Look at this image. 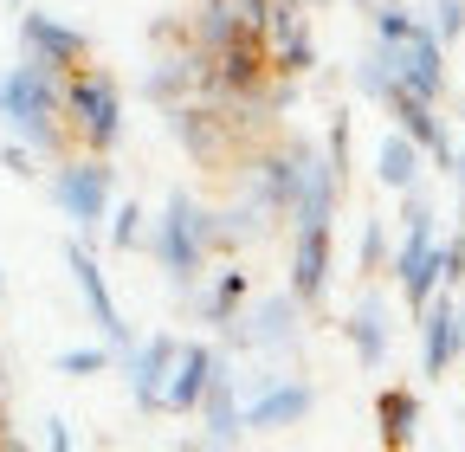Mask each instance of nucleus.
Returning <instances> with one entry per match:
<instances>
[{
    "instance_id": "6ab92c4d",
    "label": "nucleus",
    "mask_w": 465,
    "mask_h": 452,
    "mask_svg": "<svg viewBox=\"0 0 465 452\" xmlns=\"http://www.w3.org/2000/svg\"><path fill=\"white\" fill-rule=\"evenodd\" d=\"M375 420H381V446H414V427H420V394H414V388H381Z\"/></svg>"
},
{
    "instance_id": "5701e85b",
    "label": "nucleus",
    "mask_w": 465,
    "mask_h": 452,
    "mask_svg": "<svg viewBox=\"0 0 465 452\" xmlns=\"http://www.w3.org/2000/svg\"><path fill=\"white\" fill-rule=\"evenodd\" d=\"M388 259H394V246H388V226H381V220H369V226H362V246H356V265H362V278L388 271Z\"/></svg>"
},
{
    "instance_id": "f03ea898",
    "label": "nucleus",
    "mask_w": 465,
    "mask_h": 452,
    "mask_svg": "<svg viewBox=\"0 0 465 452\" xmlns=\"http://www.w3.org/2000/svg\"><path fill=\"white\" fill-rule=\"evenodd\" d=\"M65 78L39 59H20L7 78H0V117H7L33 149H58V117H65Z\"/></svg>"
},
{
    "instance_id": "dca6fc26",
    "label": "nucleus",
    "mask_w": 465,
    "mask_h": 452,
    "mask_svg": "<svg viewBox=\"0 0 465 452\" xmlns=\"http://www.w3.org/2000/svg\"><path fill=\"white\" fill-rule=\"evenodd\" d=\"M311 381H265V394L259 401H246V427H259V433H272V427H298L304 414H311Z\"/></svg>"
},
{
    "instance_id": "4be33fe9",
    "label": "nucleus",
    "mask_w": 465,
    "mask_h": 452,
    "mask_svg": "<svg viewBox=\"0 0 465 452\" xmlns=\"http://www.w3.org/2000/svg\"><path fill=\"white\" fill-rule=\"evenodd\" d=\"M104 226H110V246H124V252L149 246V213H143L136 201H124V207H116V220H104Z\"/></svg>"
},
{
    "instance_id": "aec40b11",
    "label": "nucleus",
    "mask_w": 465,
    "mask_h": 452,
    "mask_svg": "<svg viewBox=\"0 0 465 452\" xmlns=\"http://www.w3.org/2000/svg\"><path fill=\"white\" fill-rule=\"evenodd\" d=\"M240 304H246V271H220V278H213V291L194 298V310H201L207 323H220V329H226V323H240Z\"/></svg>"
},
{
    "instance_id": "bb28decb",
    "label": "nucleus",
    "mask_w": 465,
    "mask_h": 452,
    "mask_svg": "<svg viewBox=\"0 0 465 452\" xmlns=\"http://www.w3.org/2000/svg\"><path fill=\"white\" fill-rule=\"evenodd\" d=\"M446 175L459 182V194H465V149H452V168H446Z\"/></svg>"
},
{
    "instance_id": "ddd939ff",
    "label": "nucleus",
    "mask_w": 465,
    "mask_h": 452,
    "mask_svg": "<svg viewBox=\"0 0 465 452\" xmlns=\"http://www.w3.org/2000/svg\"><path fill=\"white\" fill-rule=\"evenodd\" d=\"M65 252H72V271H78V291H84V310H91L97 336H104L110 349H130V329H124V317H116V304H110V291H104V271H97L91 246H84V240H72Z\"/></svg>"
},
{
    "instance_id": "0eeeda50",
    "label": "nucleus",
    "mask_w": 465,
    "mask_h": 452,
    "mask_svg": "<svg viewBox=\"0 0 465 452\" xmlns=\"http://www.w3.org/2000/svg\"><path fill=\"white\" fill-rule=\"evenodd\" d=\"M291 298L304 310L330 298V220H291Z\"/></svg>"
},
{
    "instance_id": "9d476101",
    "label": "nucleus",
    "mask_w": 465,
    "mask_h": 452,
    "mask_svg": "<svg viewBox=\"0 0 465 452\" xmlns=\"http://www.w3.org/2000/svg\"><path fill=\"white\" fill-rule=\"evenodd\" d=\"M226 343L232 349H298V298H265L252 304V317L226 323Z\"/></svg>"
},
{
    "instance_id": "39448f33",
    "label": "nucleus",
    "mask_w": 465,
    "mask_h": 452,
    "mask_svg": "<svg viewBox=\"0 0 465 452\" xmlns=\"http://www.w3.org/2000/svg\"><path fill=\"white\" fill-rule=\"evenodd\" d=\"M311 142L304 136H284L272 149H259L246 162V201L265 213V220H291V207H298V188H304V168H311Z\"/></svg>"
},
{
    "instance_id": "20e7f679",
    "label": "nucleus",
    "mask_w": 465,
    "mask_h": 452,
    "mask_svg": "<svg viewBox=\"0 0 465 452\" xmlns=\"http://www.w3.org/2000/svg\"><path fill=\"white\" fill-rule=\"evenodd\" d=\"M65 117L78 123V136H84L91 155L116 149V136H124V91H116V78L104 65H91V59L72 65V78H65Z\"/></svg>"
},
{
    "instance_id": "b1692460",
    "label": "nucleus",
    "mask_w": 465,
    "mask_h": 452,
    "mask_svg": "<svg viewBox=\"0 0 465 452\" xmlns=\"http://www.w3.org/2000/svg\"><path fill=\"white\" fill-rule=\"evenodd\" d=\"M427 26L440 33V45L465 39V0H433V20H427Z\"/></svg>"
},
{
    "instance_id": "412c9836",
    "label": "nucleus",
    "mask_w": 465,
    "mask_h": 452,
    "mask_svg": "<svg viewBox=\"0 0 465 452\" xmlns=\"http://www.w3.org/2000/svg\"><path fill=\"white\" fill-rule=\"evenodd\" d=\"M414 26H420V14H407L401 0H381V7L369 14V33H375V45H401L407 33H414Z\"/></svg>"
},
{
    "instance_id": "1a4fd4ad",
    "label": "nucleus",
    "mask_w": 465,
    "mask_h": 452,
    "mask_svg": "<svg viewBox=\"0 0 465 452\" xmlns=\"http://www.w3.org/2000/svg\"><path fill=\"white\" fill-rule=\"evenodd\" d=\"M459 356H465V310L452 291H433V304L420 310V375L440 381Z\"/></svg>"
},
{
    "instance_id": "f3484780",
    "label": "nucleus",
    "mask_w": 465,
    "mask_h": 452,
    "mask_svg": "<svg viewBox=\"0 0 465 452\" xmlns=\"http://www.w3.org/2000/svg\"><path fill=\"white\" fill-rule=\"evenodd\" d=\"M420 162H427V149L407 136V130H388L381 136V149H375V182L388 188V194H407V188H420Z\"/></svg>"
},
{
    "instance_id": "a878e982",
    "label": "nucleus",
    "mask_w": 465,
    "mask_h": 452,
    "mask_svg": "<svg viewBox=\"0 0 465 452\" xmlns=\"http://www.w3.org/2000/svg\"><path fill=\"white\" fill-rule=\"evenodd\" d=\"M58 368H65V375H97V368H110V356H104V349H72Z\"/></svg>"
},
{
    "instance_id": "423d86ee",
    "label": "nucleus",
    "mask_w": 465,
    "mask_h": 452,
    "mask_svg": "<svg viewBox=\"0 0 465 452\" xmlns=\"http://www.w3.org/2000/svg\"><path fill=\"white\" fill-rule=\"evenodd\" d=\"M381 52H388L394 78L414 91V97H427V103H440V97H446V45H440V33H433L427 20L407 33L401 45H381Z\"/></svg>"
},
{
    "instance_id": "6e6552de",
    "label": "nucleus",
    "mask_w": 465,
    "mask_h": 452,
    "mask_svg": "<svg viewBox=\"0 0 465 452\" xmlns=\"http://www.w3.org/2000/svg\"><path fill=\"white\" fill-rule=\"evenodd\" d=\"M52 201L78 220V233H97L110 220V168L104 162H65L52 175Z\"/></svg>"
},
{
    "instance_id": "393cba45",
    "label": "nucleus",
    "mask_w": 465,
    "mask_h": 452,
    "mask_svg": "<svg viewBox=\"0 0 465 452\" xmlns=\"http://www.w3.org/2000/svg\"><path fill=\"white\" fill-rule=\"evenodd\" d=\"M323 162L336 168V182L349 175V117H342V110L330 117V142H323Z\"/></svg>"
},
{
    "instance_id": "f257e3e1",
    "label": "nucleus",
    "mask_w": 465,
    "mask_h": 452,
    "mask_svg": "<svg viewBox=\"0 0 465 452\" xmlns=\"http://www.w3.org/2000/svg\"><path fill=\"white\" fill-rule=\"evenodd\" d=\"M207 252H213V207H201L188 188H174L162 220H149V259L168 271L174 291H194V278L207 271Z\"/></svg>"
},
{
    "instance_id": "a211bd4d",
    "label": "nucleus",
    "mask_w": 465,
    "mask_h": 452,
    "mask_svg": "<svg viewBox=\"0 0 465 452\" xmlns=\"http://www.w3.org/2000/svg\"><path fill=\"white\" fill-rule=\"evenodd\" d=\"M349 343H356V356L369 362V368H381L388 362V310H381V298L369 291L356 310H349Z\"/></svg>"
},
{
    "instance_id": "2eb2a0df",
    "label": "nucleus",
    "mask_w": 465,
    "mask_h": 452,
    "mask_svg": "<svg viewBox=\"0 0 465 452\" xmlns=\"http://www.w3.org/2000/svg\"><path fill=\"white\" fill-rule=\"evenodd\" d=\"M213 349L207 343H182V356H174V375H168V388H162V408L168 414H194L201 408V394H207V381H213Z\"/></svg>"
},
{
    "instance_id": "9b49d317",
    "label": "nucleus",
    "mask_w": 465,
    "mask_h": 452,
    "mask_svg": "<svg viewBox=\"0 0 465 452\" xmlns=\"http://www.w3.org/2000/svg\"><path fill=\"white\" fill-rule=\"evenodd\" d=\"M174 356H182V343L162 329V336H149V343H130L124 349V368H130V401L143 408V414H155L162 408V388H168V375H174Z\"/></svg>"
},
{
    "instance_id": "f8f14e48",
    "label": "nucleus",
    "mask_w": 465,
    "mask_h": 452,
    "mask_svg": "<svg viewBox=\"0 0 465 452\" xmlns=\"http://www.w3.org/2000/svg\"><path fill=\"white\" fill-rule=\"evenodd\" d=\"M201 446H232L246 433V401H240V381H232V368H226V356L213 362V381H207V394H201Z\"/></svg>"
},
{
    "instance_id": "7ed1b4c3",
    "label": "nucleus",
    "mask_w": 465,
    "mask_h": 452,
    "mask_svg": "<svg viewBox=\"0 0 465 452\" xmlns=\"http://www.w3.org/2000/svg\"><path fill=\"white\" fill-rule=\"evenodd\" d=\"M401 220H407V233H401L388 271H394L407 310L420 317V310L433 304V291H440V226H433V201H427L420 188H407V213H401Z\"/></svg>"
},
{
    "instance_id": "4468645a",
    "label": "nucleus",
    "mask_w": 465,
    "mask_h": 452,
    "mask_svg": "<svg viewBox=\"0 0 465 452\" xmlns=\"http://www.w3.org/2000/svg\"><path fill=\"white\" fill-rule=\"evenodd\" d=\"M20 39H26V59H39V65H52V72H72V65L91 59L84 33L65 26V20H45V14H33V20L20 26Z\"/></svg>"
}]
</instances>
